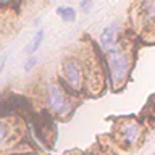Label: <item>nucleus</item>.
Masks as SVG:
<instances>
[{"label":"nucleus","mask_w":155,"mask_h":155,"mask_svg":"<svg viewBox=\"0 0 155 155\" xmlns=\"http://www.w3.org/2000/svg\"><path fill=\"white\" fill-rule=\"evenodd\" d=\"M116 37H118V29H116L115 24L105 28L100 34V45L105 48V50H110L111 47L116 44Z\"/></svg>","instance_id":"nucleus-4"},{"label":"nucleus","mask_w":155,"mask_h":155,"mask_svg":"<svg viewBox=\"0 0 155 155\" xmlns=\"http://www.w3.org/2000/svg\"><path fill=\"white\" fill-rule=\"evenodd\" d=\"M107 63H108L110 78L113 86H120L126 79L129 71V60L126 57V53L121 50L110 48V50H107Z\"/></svg>","instance_id":"nucleus-1"},{"label":"nucleus","mask_w":155,"mask_h":155,"mask_svg":"<svg viewBox=\"0 0 155 155\" xmlns=\"http://www.w3.org/2000/svg\"><path fill=\"white\" fill-rule=\"evenodd\" d=\"M57 13L61 16V19L65 23H73L76 19V13H74V8L71 7H58L57 8Z\"/></svg>","instance_id":"nucleus-6"},{"label":"nucleus","mask_w":155,"mask_h":155,"mask_svg":"<svg viewBox=\"0 0 155 155\" xmlns=\"http://www.w3.org/2000/svg\"><path fill=\"white\" fill-rule=\"evenodd\" d=\"M92 3H94L92 0H82V2H81V8L84 10V12H89V8L92 7Z\"/></svg>","instance_id":"nucleus-10"},{"label":"nucleus","mask_w":155,"mask_h":155,"mask_svg":"<svg viewBox=\"0 0 155 155\" xmlns=\"http://www.w3.org/2000/svg\"><path fill=\"white\" fill-rule=\"evenodd\" d=\"M153 155H155V153H153Z\"/></svg>","instance_id":"nucleus-12"},{"label":"nucleus","mask_w":155,"mask_h":155,"mask_svg":"<svg viewBox=\"0 0 155 155\" xmlns=\"http://www.w3.org/2000/svg\"><path fill=\"white\" fill-rule=\"evenodd\" d=\"M45 100H47L48 108H50L53 113H58V115H63L68 110V107H70V102H68L65 92H63L61 87L57 86V84L48 86Z\"/></svg>","instance_id":"nucleus-2"},{"label":"nucleus","mask_w":155,"mask_h":155,"mask_svg":"<svg viewBox=\"0 0 155 155\" xmlns=\"http://www.w3.org/2000/svg\"><path fill=\"white\" fill-rule=\"evenodd\" d=\"M36 63H37V58L34 57V55H31V58H29V60H28L26 63H24V70H26V71L32 70V68H34V65H36Z\"/></svg>","instance_id":"nucleus-9"},{"label":"nucleus","mask_w":155,"mask_h":155,"mask_svg":"<svg viewBox=\"0 0 155 155\" xmlns=\"http://www.w3.org/2000/svg\"><path fill=\"white\" fill-rule=\"evenodd\" d=\"M139 134H140V126H139V123H136V121H129V123H126V126L123 128L124 142H128L129 145L134 144L136 140L139 139Z\"/></svg>","instance_id":"nucleus-5"},{"label":"nucleus","mask_w":155,"mask_h":155,"mask_svg":"<svg viewBox=\"0 0 155 155\" xmlns=\"http://www.w3.org/2000/svg\"><path fill=\"white\" fill-rule=\"evenodd\" d=\"M5 60H7V57H3V58H2V61H0V73L3 71V66H5Z\"/></svg>","instance_id":"nucleus-11"},{"label":"nucleus","mask_w":155,"mask_h":155,"mask_svg":"<svg viewBox=\"0 0 155 155\" xmlns=\"http://www.w3.org/2000/svg\"><path fill=\"white\" fill-rule=\"evenodd\" d=\"M8 133H10L8 126L5 124L3 121H0V144H3L5 140H7V137H8Z\"/></svg>","instance_id":"nucleus-8"},{"label":"nucleus","mask_w":155,"mask_h":155,"mask_svg":"<svg viewBox=\"0 0 155 155\" xmlns=\"http://www.w3.org/2000/svg\"><path fill=\"white\" fill-rule=\"evenodd\" d=\"M42 39H44V29H39V32L34 36L32 42L29 44L28 48H26V53H28V55H34V52H37L39 45L42 44Z\"/></svg>","instance_id":"nucleus-7"},{"label":"nucleus","mask_w":155,"mask_h":155,"mask_svg":"<svg viewBox=\"0 0 155 155\" xmlns=\"http://www.w3.org/2000/svg\"><path fill=\"white\" fill-rule=\"evenodd\" d=\"M63 76L73 89H79L82 82V70L76 60H66L63 63Z\"/></svg>","instance_id":"nucleus-3"}]
</instances>
